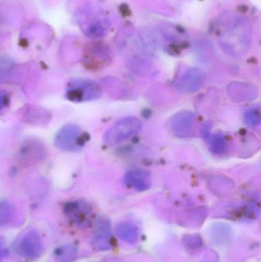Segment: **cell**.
<instances>
[{"label": "cell", "mask_w": 261, "mask_h": 262, "mask_svg": "<svg viewBox=\"0 0 261 262\" xmlns=\"http://www.w3.org/2000/svg\"><path fill=\"white\" fill-rule=\"evenodd\" d=\"M78 255V249L74 245H65L55 249V258L58 262H73Z\"/></svg>", "instance_id": "cell-15"}, {"label": "cell", "mask_w": 261, "mask_h": 262, "mask_svg": "<svg viewBox=\"0 0 261 262\" xmlns=\"http://www.w3.org/2000/svg\"><path fill=\"white\" fill-rule=\"evenodd\" d=\"M210 184L219 185V187L213 189L215 192H218V193H229L231 189L234 188L233 182L228 180V179L225 178V177H215V178L210 180Z\"/></svg>", "instance_id": "cell-17"}, {"label": "cell", "mask_w": 261, "mask_h": 262, "mask_svg": "<svg viewBox=\"0 0 261 262\" xmlns=\"http://www.w3.org/2000/svg\"><path fill=\"white\" fill-rule=\"evenodd\" d=\"M245 122L251 127H256L260 123V111L258 106L248 110L245 115Z\"/></svg>", "instance_id": "cell-19"}, {"label": "cell", "mask_w": 261, "mask_h": 262, "mask_svg": "<svg viewBox=\"0 0 261 262\" xmlns=\"http://www.w3.org/2000/svg\"><path fill=\"white\" fill-rule=\"evenodd\" d=\"M206 80V75L202 69L189 68L176 78L174 86L182 93L193 94L200 90Z\"/></svg>", "instance_id": "cell-5"}, {"label": "cell", "mask_w": 261, "mask_h": 262, "mask_svg": "<svg viewBox=\"0 0 261 262\" xmlns=\"http://www.w3.org/2000/svg\"><path fill=\"white\" fill-rule=\"evenodd\" d=\"M227 92L229 98L235 102L250 101L257 95L256 87L247 83H231L228 85Z\"/></svg>", "instance_id": "cell-10"}, {"label": "cell", "mask_w": 261, "mask_h": 262, "mask_svg": "<svg viewBox=\"0 0 261 262\" xmlns=\"http://www.w3.org/2000/svg\"><path fill=\"white\" fill-rule=\"evenodd\" d=\"M221 35V43L227 52L241 55L249 49L251 43V29L249 25L241 18L228 21Z\"/></svg>", "instance_id": "cell-1"}, {"label": "cell", "mask_w": 261, "mask_h": 262, "mask_svg": "<svg viewBox=\"0 0 261 262\" xmlns=\"http://www.w3.org/2000/svg\"><path fill=\"white\" fill-rule=\"evenodd\" d=\"M116 233L120 239L129 244H135L139 238L137 226L130 222H123L116 227Z\"/></svg>", "instance_id": "cell-13"}, {"label": "cell", "mask_w": 261, "mask_h": 262, "mask_svg": "<svg viewBox=\"0 0 261 262\" xmlns=\"http://www.w3.org/2000/svg\"><path fill=\"white\" fill-rule=\"evenodd\" d=\"M102 91L98 83L90 79H74L67 84L66 97L73 102H86L98 99Z\"/></svg>", "instance_id": "cell-4"}, {"label": "cell", "mask_w": 261, "mask_h": 262, "mask_svg": "<svg viewBox=\"0 0 261 262\" xmlns=\"http://www.w3.org/2000/svg\"><path fill=\"white\" fill-rule=\"evenodd\" d=\"M140 120L134 117H127L116 121L106 132L104 142L109 146H116L133 137L142 129Z\"/></svg>", "instance_id": "cell-2"}, {"label": "cell", "mask_w": 261, "mask_h": 262, "mask_svg": "<svg viewBox=\"0 0 261 262\" xmlns=\"http://www.w3.org/2000/svg\"><path fill=\"white\" fill-rule=\"evenodd\" d=\"M18 254L29 259L38 258L42 253L43 245L39 234L30 231L20 239L17 248Z\"/></svg>", "instance_id": "cell-7"}, {"label": "cell", "mask_w": 261, "mask_h": 262, "mask_svg": "<svg viewBox=\"0 0 261 262\" xmlns=\"http://www.w3.org/2000/svg\"><path fill=\"white\" fill-rule=\"evenodd\" d=\"M13 217L12 206L7 202H0V228L9 224Z\"/></svg>", "instance_id": "cell-18"}, {"label": "cell", "mask_w": 261, "mask_h": 262, "mask_svg": "<svg viewBox=\"0 0 261 262\" xmlns=\"http://www.w3.org/2000/svg\"><path fill=\"white\" fill-rule=\"evenodd\" d=\"M5 254H6V249H5L4 239L0 237V258L4 256Z\"/></svg>", "instance_id": "cell-20"}, {"label": "cell", "mask_w": 261, "mask_h": 262, "mask_svg": "<svg viewBox=\"0 0 261 262\" xmlns=\"http://www.w3.org/2000/svg\"><path fill=\"white\" fill-rule=\"evenodd\" d=\"M227 149V142L222 134H216L210 137V149L216 155L223 154Z\"/></svg>", "instance_id": "cell-16"}, {"label": "cell", "mask_w": 261, "mask_h": 262, "mask_svg": "<svg viewBox=\"0 0 261 262\" xmlns=\"http://www.w3.org/2000/svg\"><path fill=\"white\" fill-rule=\"evenodd\" d=\"M100 17L95 16L93 14L90 13L87 15V19L82 23L83 31L85 32L86 35L90 37L102 36L105 32V21L100 19Z\"/></svg>", "instance_id": "cell-14"}, {"label": "cell", "mask_w": 261, "mask_h": 262, "mask_svg": "<svg viewBox=\"0 0 261 262\" xmlns=\"http://www.w3.org/2000/svg\"><path fill=\"white\" fill-rule=\"evenodd\" d=\"M64 212L72 223L79 226H84L90 221L91 209L85 202L75 201L66 205Z\"/></svg>", "instance_id": "cell-8"}, {"label": "cell", "mask_w": 261, "mask_h": 262, "mask_svg": "<svg viewBox=\"0 0 261 262\" xmlns=\"http://www.w3.org/2000/svg\"><path fill=\"white\" fill-rule=\"evenodd\" d=\"M6 104V95L4 94L0 93V112L3 110Z\"/></svg>", "instance_id": "cell-21"}, {"label": "cell", "mask_w": 261, "mask_h": 262, "mask_svg": "<svg viewBox=\"0 0 261 262\" xmlns=\"http://www.w3.org/2000/svg\"><path fill=\"white\" fill-rule=\"evenodd\" d=\"M170 130L178 137H191L196 125V115L193 112L183 111L173 115L170 120Z\"/></svg>", "instance_id": "cell-6"}, {"label": "cell", "mask_w": 261, "mask_h": 262, "mask_svg": "<svg viewBox=\"0 0 261 262\" xmlns=\"http://www.w3.org/2000/svg\"><path fill=\"white\" fill-rule=\"evenodd\" d=\"M93 245L98 251H107L112 246V228L110 220H102L97 225Z\"/></svg>", "instance_id": "cell-9"}, {"label": "cell", "mask_w": 261, "mask_h": 262, "mask_svg": "<svg viewBox=\"0 0 261 262\" xmlns=\"http://www.w3.org/2000/svg\"><path fill=\"white\" fill-rule=\"evenodd\" d=\"M45 149L41 143L30 142L25 145L20 151L19 157L25 163H33L44 157Z\"/></svg>", "instance_id": "cell-12"}, {"label": "cell", "mask_w": 261, "mask_h": 262, "mask_svg": "<svg viewBox=\"0 0 261 262\" xmlns=\"http://www.w3.org/2000/svg\"><path fill=\"white\" fill-rule=\"evenodd\" d=\"M125 181L130 187L139 192H144L151 186V176L144 169H133L126 173Z\"/></svg>", "instance_id": "cell-11"}, {"label": "cell", "mask_w": 261, "mask_h": 262, "mask_svg": "<svg viewBox=\"0 0 261 262\" xmlns=\"http://www.w3.org/2000/svg\"><path fill=\"white\" fill-rule=\"evenodd\" d=\"M89 137L81 127L75 124L63 127L55 137V145L61 150L78 152L87 143Z\"/></svg>", "instance_id": "cell-3"}]
</instances>
